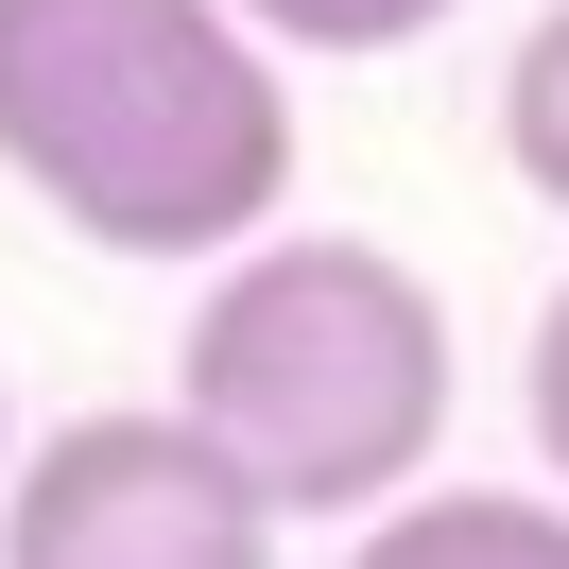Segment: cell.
Masks as SVG:
<instances>
[{"mask_svg":"<svg viewBox=\"0 0 569 569\" xmlns=\"http://www.w3.org/2000/svg\"><path fill=\"white\" fill-rule=\"evenodd\" d=\"M0 173L104 259H242L293 208V87L242 0H0Z\"/></svg>","mask_w":569,"mask_h":569,"instance_id":"cell-1","label":"cell"},{"mask_svg":"<svg viewBox=\"0 0 569 569\" xmlns=\"http://www.w3.org/2000/svg\"><path fill=\"white\" fill-rule=\"evenodd\" d=\"M173 415L277 500V535L293 518H380L449 449V293L397 242L277 224V242H242L190 293Z\"/></svg>","mask_w":569,"mask_h":569,"instance_id":"cell-2","label":"cell"},{"mask_svg":"<svg viewBox=\"0 0 569 569\" xmlns=\"http://www.w3.org/2000/svg\"><path fill=\"white\" fill-rule=\"evenodd\" d=\"M0 569H277V500L156 397L70 415L0 466Z\"/></svg>","mask_w":569,"mask_h":569,"instance_id":"cell-3","label":"cell"},{"mask_svg":"<svg viewBox=\"0 0 569 569\" xmlns=\"http://www.w3.org/2000/svg\"><path fill=\"white\" fill-rule=\"evenodd\" d=\"M346 569H569V500L518 483H415L346 535Z\"/></svg>","mask_w":569,"mask_h":569,"instance_id":"cell-4","label":"cell"},{"mask_svg":"<svg viewBox=\"0 0 569 569\" xmlns=\"http://www.w3.org/2000/svg\"><path fill=\"white\" fill-rule=\"evenodd\" d=\"M500 156H518L535 208H569V0L535 18L518 52H500Z\"/></svg>","mask_w":569,"mask_h":569,"instance_id":"cell-5","label":"cell"},{"mask_svg":"<svg viewBox=\"0 0 569 569\" xmlns=\"http://www.w3.org/2000/svg\"><path fill=\"white\" fill-rule=\"evenodd\" d=\"M431 18H466V0H242L259 52H415Z\"/></svg>","mask_w":569,"mask_h":569,"instance_id":"cell-6","label":"cell"},{"mask_svg":"<svg viewBox=\"0 0 569 569\" xmlns=\"http://www.w3.org/2000/svg\"><path fill=\"white\" fill-rule=\"evenodd\" d=\"M518 397H535V466H552V500H569V277H552V311H535V362H518Z\"/></svg>","mask_w":569,"mask_h":569,"instance_id":"cell-7","label":"cell"},{"mask_svg":"<svg viewBox=\"0 0 569 569\" xmlns=\"http://www.w3.org/2000/svg\"><path fill=\"white\" fill-rule=\"evenodd\" d=\"M0 466H18V397H0Z\"/></svg>","mask_w":569,"mask_h":569,"instance_id":"cell-8","label":"cell"}]
</instances>
